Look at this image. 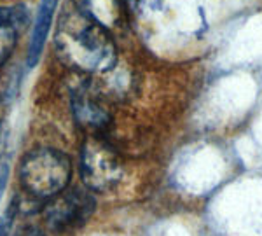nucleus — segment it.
<instances>
[{
    "label": "nucleus",
    "mask_w": 262,
    "mask_h": 236,
    "mask_svg": "<svg viewBox=\"0 0 262 236\" xmlns=\"http://www.w3.org/2000/svg\"><path fill=\"white\" fill-rule=\"evenodd\" d=\"M28 19V12L25 7H0V67L12 54L18 42L21 28Z\"/></svg>",
    "instance_id": "obj_5"
},
{
    "label": "nucleus",
    "mask_w": 262,
    "mask_h": 236,
    "mask_svg": "<svg viewBox=\"0 0 262 236\" xmlns=\"http://www.w3.org/2000/svg\"><path fill=\"white\" fill-rule=\"evenodd\" d=\"M122 164L103 138L88 137L81 149V179L93 192H107L119 184Z\"/></svg>",
    "instance_id": "obj_3"
},
{
    "label": "nucleus",
    "mask_w": 262,
    "mask_h": 236,
    "mask_svg": "<svg viewBox=\"0 0 262 236\" xmlns=\"http://www.w3.org/2000/svg\"><path fill=\"white\" fill-rule=\"evenodd\" d=\"M7 234V222L4 219H0V236H6Z\"/></svg>",
    "instance_id": "obj_9"
},
{
    "label": "nucleus",
    "mask_w": 262,
    "mask_h": 236,
    "mask_svg": "<svg viewBox=\"0 0 262 236\" xmlns=\"http://www.w3.org/2000/svg\"><path fill=\"white\" fill-rule=\"evenodd\" d=\"M54 44L60 60L79 72H108L117 61L112 33L77 4L61 18Z\"/></svg>",
    "instance_id": "obj_1"
},
{
    "label": "nucleus",
    "mask_w": 262,
    "mask_h": 236,
    "mask_svg": "<svg viewBox=\"0 0 262 236\" xmlns=\"http://www.w3.org/2000/svg\"><path fill=\"white\" fill-rule=\"evenodd\" d=\"M58 2L60 0H40L39 11H37L35 16V23H33L30 44H28V53H27L28 67H35L42 51H44V46L46 40H48V33L51 23H53V16L56 12Z\"/></svg>",
    "instance_id": "obj_6"
},
{
    "label": "nucleus",
    "mask_w": 262,
    "mask_h": 236,
    "mask_svg": "<svg viewBox=\"0 0 262 236\" xmlns=\"http://www.w3.org/2000/svg\"><path fill=\"white\" fill-rule=\"evenodd\" d=\"M21 189L35 200H51L65 191L72 179V161L65 153L53 147H37L19 163Z\"/></svg>",
    "instance_id": "obj_2"
},
{
    "label": "nucleus",
    "mask_w": 262,
    "mask_h": 236,
    "mask_svg": "<svg viewBox=\"0 0 262 236\" xmlns=\"http://www.w3.org/2000/svg\"><path fill=\"white\" fill-rule=\"evenodd\" d=\"M18 236H44V234H42L39 229H33V227H30V229H25L23 233L18 234Z\"/></svg>",
    "instance_id": "obj_8"
},
{
    "label": "nucleus",
    "mask_w": 262,
    "mask_h": 236,
    "mask_svg": "<svg viewBox=\"0 0 262 236\" xmlns=\"http://www.w3.org/2000/svg\"><path fill=\"white\" fill-rule=\"evenodd\" d=\"M74 119L86 130H101L111 123V114L88 95L86 91H75L72 95Z\"/></svg>",
    "instance_id": "obj_7"
},
{
    "label": "nucleus",
    "mask_w": 262,
    "mask_h": 236,
    "mask_svg": "<svg viewBox=\"0 0 262 236\" xmlns=\"http://www.w3.org/2000/svg\"><path fill=\"white\" fill-rule=\"evenodd\" d=\"M95 210V200L88 191L72 189L48 200L44 206V221L53 231H67L81 226Z\"/></svg>",
    "instance_id": "obj_4"
}]
</instances>
